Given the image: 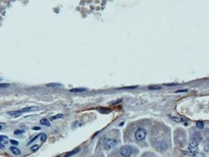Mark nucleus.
<instances>
[{
    "instance_id": "c85d7f7f",
    "label": "nucleus",
    "mask_w": 209,
    "mask_h": 157,
    "mask_svg": "<svg viewBox=\"0 0 209 157\" xmlns=\"http://www.w3.org/2000/svg\"><path fill=\"white\" fill-rule=\"evenodd\" d=\"M206 151H208V145H206Z\"/></svg>"
},
{
    "instance_id": "b1692460",
    "label": "nucleus",
    "mask_w": 209,
    "mask_h": 157,
    "mask_svg": "<svg viewBox=\"0 0 209 157\" xmlns=\"http://www.w3.org/2000/svg\"><path fill=\"white\" fill-rule=\"evenodd\" d=\"M78 123H79V122H78V121H76V122H74V123H73V124H72V129H75V128H76V127H78Z\"/></svg>"
},
{
    "instance_id": "a211bd4d",
    "label": "nucleus",
    "mask_w": 209,
    "mask_h": 157,
    "mask_svg": "<svg viewBox=\"0 0 209 157\" xmlns=\"http://www.w3.org/2000/svg\"><path fill=\"white\" fill-rule=\"evenodd\" d=\"M24 133V131H22V130H16L14 131V135H21V134H22Z\"/></svg>"
},
{
    "instance_id": "423d86ee",
    "label": "nucleus",
    "mask_w": 209,
    "mask_h": 157,
    "mask_svg": "<svg viewBox=\"0 0 209 157\" xmlns=\"http://www.w3.org/2000/svg\"><path fill=\"white\" fill-rule=\"evenodd\" d=\"M157 147L158 148L159 150H164L167 148V143L165 141H160L157 144Z\"/></svg>"
},
{
    "instance_id": "aec40b11",
    "label": "nucleus",
    "mask_w": 209,
    "mask_h": 157,
    "mask_svg": "<svg viewBox=\"0 0 209 157\" xmlns=\"http://www.w3.org/2000/svg\"><path fill=\"white\" fill-rule=\"evenodd\" d=\"M7 137L6 136H2L0 135V143L2 142H4V140H7Z\"/></svg>"
},
{
    "instance_id": "f03ea898",
    "label": "nucleus",
    "mask_w": 209,
    "mask_h": 157,
    "mask_svg": "<svg viewBox=\"0 0 209 157\" xmlns=\"http://www.w3.org/2000/svg\"><path fill=\"white\" fill-rule=\"evenodd\" d=\"M117 143H118L117 140L115 139H112V138L105 139L104 140V145L105 149H106V150H109V149L116 146Z\"/></svg>"
},
{
    "instance_id": "393cba45",
    "label": "nucleus",
    "mask_w": 209,
    "mask_h": 157,
    "mask_svg": "<svg viewBox=\"0 0 209 157\" xmlns=\"http://www.w3.org/2000/svg\"><path fill=\"white\" fill-rule=\"evenodd\" d=\"M5 128V124L4 123H2V122H1L0 123V130H2V129H4Z\"/></svg>"
},
{
    "instance_id": "f3484780",
    "label": "nucleus",
    "mask_w": 209,
    "mask_h": 157,
    "mask_svg": "<svg viewBox=\"0 0 209 157\" xmlns=\"http://www.w3.org/2000/svg\"><path fill=\"white\" fill-rule=\"evenodd\" d=\"M148 89L150 90H157V89H161V87L160 86H148Z\"/></svg>"
},
{
    "instance_id": "bb28decb",
    "label": "nucleus",
    "mask_w": 209,
    "mask_h": 157,
    "mask_svg": "<svg viewBox=\"0 0 209 157\" xmlns=\"http://www.w3.org/2000/svg\"><path fill=\"white\" fill-rule=\"evenodd\" d=\"M32 130L38 131V130H41V128H40V127H33V128H32Z\"/></svg>"
},
{
    "instance_id": "5701e85b",
    "label": "nucleus",
    "mask_w": 209,
    "mask_h": 157,
    "mask_svg": "<svg viewBox=\"0 0 209 157\" xmlns=\"http://www.w3.org/2000/svg\"><path fill=\"white\" fill-rule=\"evenodd\" d=\"M38 137H39V135L36 136H35V137H34V138H33V139H31V140H30V141L29 142L27 143V145H30V144H31V143H32V142H34V141H35V140H36V139H37V138H38Z\"/></svg>"
},
{
    "instance_id": "a878e982",
    "label": "nucleus",
    "mask_w": 209,
    "mask_h": 157,
    "mask_svg": "<svg viewBox=\"0 0 209 157\" xmlns=\"http://www.w3.org/2000/svg\"><path fill=\"white\" fill-rule=\"evenodd\" d=\"M188 90H178V91H176V93H180V92H187Z\"/></svg>"
},
{
    "instance_id": "dca6fc26",
    "label": "nucleus",
    "mask_w": 209,
    "mask_h": 157,
    "mask_svg": "<svg viewBox=\"0 0 209 157\" xmlns=\"http://www.w3.org/2000/svg\"><path fill=\"white\" fill-rule=\"evenodd\" d=\"M46 139H47V136H46V134H41V141L42 142H44L46 141Z\"/></svg>"
},
{
    "instance_id": "6ab92c4d",
    "label": "nucleus",
    "mask_w": 209,
    "mask_h": 157,
    "mask_svg": "<svg viewBox=\"0 0 209 157\" xmlns=\"http://www.w3.org/2000/svg\"><path fill=\"white\" fill-rule=\"evenodd\" d=\"M39 146L38 145H33L32 147H31L30 150L32 151H36L37 150H39Z\"/></svg>"
},
{
    "instance_id": "9b49d317",
    "label": "nucleus",
    "mask_w": 209,
    "mask_h": 157,
    "mask_svg": "<svg viewBox=\"0 0 209 157\" xmlns=\"http://www.w3.org/2000/svg\"><path fill=\"white\" fill-rule=\"evenodd\" d=\"M47 87H61L63 86L60 83H48L46 85Z\"/></svg>"
},
{
    "instance_id": "39448f33",
    "label": "nucleus",
    "mask_w": 209,
    "mask_h": 157,
    "mask_svg": "<svg viewBox=\"0 0 209 157\" xmlns=\"http://www.w3.org/2000/svg\"><path fill=\"white\" fill-rule=\"evenodd\" d=\"M197 150H198V143L197 142H192L191 143H190V145L188 146L189 152H191L192 154H194L195 152H197Z\"/></svg>"
},
{
    "instance_id": "4be33fe9",
    "label": "nucleus",
    "mask_w": 209,
    "mask_h": 157,
    "mask_svg": "<svg viewBox=\"0 0 209 157\" xmlns=\"http://www.w3.org/2000/svg\"><path fill=\"white\" fill-rule=\"evenodd\" d=\"M11 143L12 145H18V142L16 140H13V139H11Z\"/></svg>"
},
{
    "instance_id": "1a4fd4ad",
    "label": "nucleus",
    "mask_w": 209,
    "mask_h": 157,
    "mask_svg": "<svg viewBox=\"0 0 209 157\" xmlns=\"http://www.w3.org/2000/svg\"><path fill=\"white\" fill-rule=\"evenodd\" d=\"M40 124L42 125H46V126H50V121L48 120H47V119H45V118L41 120Z\"/></svg>"
},
{
    "instance_id": "ddd939ff",
    "label": "nucleus",
    "mask_w": 209,
    "mask_h": 157,
    "mask_svg": "<svg viewBox=\"0 0 209 157\" xmlns=\"http://www.w3.org/2000/svg\"><path fill=\"white\" fill-rule=\"evenodd\" d=\"M192 157H206V155L202 153H200V152H197V153H194L193 154Z\"/></svg>"
},
{
    "instance_id": "c756f323",
    "label": "nucleus",
    "mask_w": 209,
    "mask_h": 157,
    "mask_svg": "<svg viewBox=\"0 0 209 157\" xmlns=\"http://www.w3.org/2000/svg\"><path fill=\"white\" fill-rule=\"evenodd\" d=\"M2 80V78H0V81H1Z\"/></svg>"
},
{
    "instance_id": "6e6552de",
    "label": "nucleus",
    "mask_w": 209,
    "mask_h": 157,
    "mask_svg": "<svg viewBox=\"0 0 209 157\" xmlns=\"http://www.w3.org/2000/svg\"><path fill=\"white\" fill-rule=\"evenodd\" d=\"M87 91V89L84 88H76V89H72L69 90L70 92H83Z\"/></svg>"
},
{
    "instance_id": "2eb2a0df",
    "label": "nucleus",
    "mask_w": 209,
    "mask_h": 157,
    "mask_svg": "<svg viewBox=\"0 0 209 157\" xmlns=\"http://www.w3.org/2000/svg\"><path fill=\"white\" fill-rule=\"evenodd\" d=\"M137 88V86H126V87H123V88H120L121 89H134Z\"/></svg>"
},
{
    "instance_id": "20e7f679",
    "label": "nucleus",
    "mask_w": 209,
    "mask_h": 157,
    "mask_svg": "<svg viewBox=\"0 0 209 157\" xmlns=\"http://www.w3.org/2000/svg\"><path fill=\"white\" fill-rule=\"evenodd\" d=\"M135 136V139H137V141H141V140H143L146 136V129L141 128V129H137V131H135L134 134Z\"/></svg>"
},
{
    "instance_id": "7ed1b4c3",
    "label": "nucleus",
    "mask_w": 209,
    "mask_h": 157,
    "mask_svg": "<svg viewBox=\"0 0 209 157\" xmlns=\"http://www.w3.org/2000/svg\"><path fill=\"white\" fill-rule=\"evenodd\" d=\"M133 152V148L129 145L123 146L120 150V154L124 157H129Z\"/></svg>"
},
{
    "instance_id": "9d476101",
    "label": "nucleus",
    "mask_w": 209,
    "mask_h": 157,
    "mask_svg": "<svg viewBox=\"0 0 209 157\" xmlns=\"http://www.w3.org/2000/svg\"><path fill=\"white\" fill-rule=\"evenodd\" d=\"M170 117L173 121L176 122H183L185 121L181 117Z\"/></svg>"
},
{
    "instance_id": "4468645a",
    "label": "nucleus",
    "mask_w": 209,
    "mask_h": 157,
    "mask_svg": "<svg viewBox=\"0 0 209 157\" xmlns=\"http://www.w3.org/2000/svg\"><path fill=\"white\" fill-rule=\"evenodd\" d=\"M63 117H64L63 114H57V115H55V116H53V117H50V120H56V119L62 118Z\"/></svg>"
},
{
    "instance_id": "cd10ccee",
    "label": "nucleus",
    "mask_w": 209,
    "mask_h": 157,
    "mask_svg": "<svg viewBox=\"0 0 209 157\" xmlns=\"http://www.w3.org/2000/svg\"><path fill=\"white\" fill-rule=\"evenodd\" d=\"M0 148H2V149H4V148H5V147L4 146V145H3V144H0Z\"/></svg>"
},
{
    "instance_id": "0eeeda50",
    "label": "nucleus",
    "mask_w": 209,
    "mask_h": 157,
    "mask_svg": "<svg viewBox=\"0 0 209 157\" xmlns=\"http://www.w3.org/2000/svg\"><path fill=\"white\" fill-rule=\"evenodd\" d=\"M10 150H11V152L14 154V155L18 156V155L21 154V151H20V150H19L18 148H17L16 147H13V146L11 147V148H10Z\"/></svg>"
},
{
    "instance_id": "f8f14e48",
    "label": "nucleus",
    "mask_w": 209,
    "mask_h": 157,
    "mask_svg": "<svg viewBox=\"0 0 209 157\" xmlns=\"http://www.w3.org/2000/svg\"><path fill=\"white\" fill-rule=\"evenodd\" d=\"M196 126L199 129H202L204 128V123L202 121H198L196 123Z\"/></svg>"
},
{
    "instance_id": "f257e3e1",
    "label": "nucleus",
    "mask_w": 209,
    "mask_h": 157,
    "mask_svg": "<svg viewBox=\"0 0 209 157\" xmlns=\"http://www.w3.org/2000/svg\"><path fill=\"white\" fill-rule=\"evenodd\" d=\"M39 108L35 107V106H31V107L28 108H22L21 110H18V111H8L7 114L11 115V116H18L19 114H23V113H26V112H30V111H33L38 110Z\"/></svg>"
},
{
    "instance_id": "412c9836",
    "label": "nucleus",
    "mask_w": 209,
    "mask_h": 157,
    "mask_svg": "<svg viewBox=\"0 0 209 157\" xmlns=\"http://www.w3.org/2000/svg\"><path fill=\"white\" fill-rule=\"evenodd\" d=\"M10 86L9 83H0V88H7Z\"/></svg>"
}]
</instances>
